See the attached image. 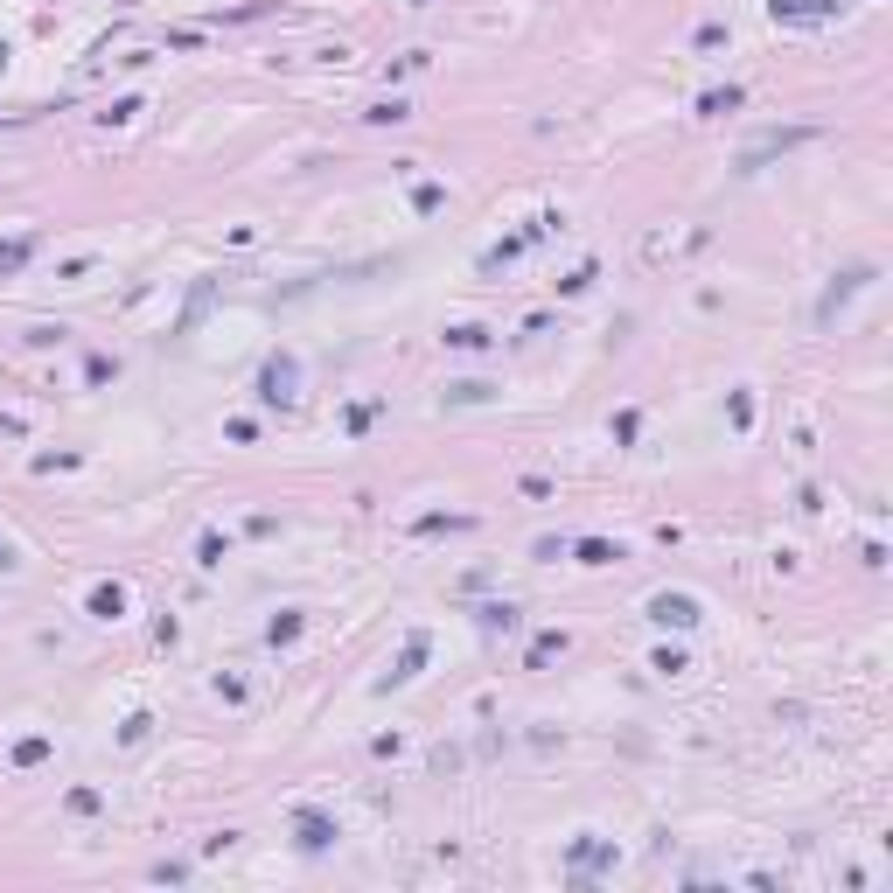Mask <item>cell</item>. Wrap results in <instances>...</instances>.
Wrapping results in <instances>:
<instances>
[{"label":"cell","instance_id":"7c38bea8","mask_svg":"<svg viewBox=\"0 0 893 893\" xmlns=\"http://www.w3.org/2000/svg\"><path fill=\"white\" fill-rule=\"evenodd\" d=\"M447 349H489V328L461 321V328H447Z\"/></svg>","mask_w":893,"mask_h":893},{"label":"cell","instance_id":"44dd1931","mask_svg":"<svg viewBox=\"0 0 893 893\" xmlns=\"http://www.w3.org/2000/svg\"><path fill=\"white\" fill-rule=\"evenodd\" d=\"M0 566H15V552H7V537H0Z\"/></svg>","mask_w":893,"mask_h":893},{"label":"cell","instance_id":"e0dca14e","mask_svg":"<svg viewBox=\"0 0 893 893\" xmlns=\"http://www.w3.org/2000/svg\"><path fill=\"white\" fill-rule=\"evenodd\" d=\"M147 726H154V719H147V712H133V719L119 726V740H126V747H140V740H147Z\"/></svg>","mask_w":893,"mask_h":893},{"label":"cell","instance_id":"8fae6325","mask_svg":"<svg viewBox=\"0 0 893 893\" xmlns=\"http://www.w3.org/2000/svg\"><path fill=\"white\" fill-rule=\"evenodd\" d=\"M363 119H370V126H398V119H412V105H405V99H378Z\"/></svg>","mask_w":893,"mask_h":893},{"label":"cell","instance_id":"5bb4252c","mask_svg":"<svg viewBox=\"0 0 893 893\" xmlns=\"http://www.w3.org/2000/svg\"><path fill=\"white\" fill-rule=\"evenodd\" d=\"M49 754V740L42 733H28V740H15V768H36V761Z\"/></svg>","mask_w":893,"mask_h":893},{"label":"cell","instance_id":"8992f818","mask_svg":"<svg viewBox=\"0 0 893 893\" xmlns=\"http://www.w3.org/2000/svg\"><path fill=\"white\" fill-rule=\"evenodd\" d=\"M803 140H816L810 126H789V133H768V140H761V147H747V154H740V168L754 175V168H761V161H768V154H782V147H803Z\"/></svg>","mask_w":893,"mask_h":893},{"label":"cell","instance_id":"9a60e30c","mask_svg":"<svg viewBox=\"0 0 893 893\" xmlns=\"http://www.w3.org/2000/svg\"><path fill=\"white\" fill-rule=\"evenodd\" d=\"M482 398H496V391L475 384V378H468V384H447V405H482Z\"/></svg>","mask_w":893,"mask_h":893},{"label":"cell","instance_id":"ba28073f","mask_svg":"<svg viewBox=\"0 0 893 893\" xmlns=\"http://www.w3.org/2000/svg\"><path fill=\"white\" fill-rule=\"evenodd\" d=\"M573 552H579V566H615V558H621V545H607V537H579Z\"/></svg>","mask_w":893,"mask_h":893},{"label":"cell","instance_id":"ffe728a7","mask_svg":"<svg viewBox=\"0 0 893 893\" xmlns=\"http://www.w3.org/2000/svg\"><path fill=\"white\" fill-rule=\"evenodd\" d=\"M21 258H28V244H0V273H15Z\"/></svg>","mask_w":893,"mask_h":893},{"label":"cell","instance_id":"30bf717a","mask_svg":"<svg viewBox=\"0 0 893 893\" xmlns=\"http://www.w3.org/2000/svg\"><path fill=\"white\" fill-rule=\"evenodd\" d=\"M91 615H99V621H119L126 615V594H119V587H91Z\"/></svg>","mask_w":893,"mask_h":893},{"label":"cell","instance_id":"277c9868","mask_svg":"<svg viewBox=\"0 0 893 893\" xmlns=\"http://www.w3.org/2000/svg\"><path fill=\"white\" fill-rule=\"evenodd\" d=\"M866 279H873V265H852V273H837V279H831V294L816 300V321H831L837 307H845V300H852L858 286H866Z\"/></svg>","mask_w":893,"mask_h":893},{"label":"cell","instance_id":"ac0fdd59","mask_svg":"<svg viewBox=\"0 0 893 893\" xmlns=\"http://www.w3.org/2000/svg\"><path fill=\"white\" fill-rule=\"evenodd\" d=\"M649 670H663V677H677V670H691V663H684V656H677V649H656V663H649Z\"/></svg>","mask_w":893,"mask_h":893},{"label":"cell","instance_id":"7a4b0ae2","mask_svg":"<svg viewBox=\"0 0 893 893\" xmlns=\"http://www.w3.org/2000/svg\"><path fill=\"white\" fill-rule=\"evenodd\" d=\"M426 649H433V642H426V628H412V636H405V649H398V663L378 677V691H391V684H412L419 663H426Z\"/></svg>","mask_w":893,"mask_h":893},{"label":"cell","instance_id":"4fadbf2b","mask_svg":"<svg viewBox=\"0 0 893 893\" xmlns=\"http://www.w3.org/2000/svg\"><path fill=\"white\" fill-rule=\"evenodd\" d=\"M482 628H489V636H510V628H516V607H510V600L482 607Z\"/></svg>","mask_w":893,"mask_h":893},{"label":"cell","instance_id":"52a82bcc","mask_svg":"<svg viewBox=\"0 0 893 893\" xmlns=\"http://www.w3.org/2000/svg\"><path fill=\"white\" fill-rule=\"evenodd\" d=\"M328 845H336V824L321 810H300V852H328Z\"/></svg>","mask_w":893,"mask_h":893},{"label":"cell","instance_id":"9c48e42d","mask_svg":"<svg viewBox=\"0 0 893 893\" xmlns=\"http://www.w3.org/2000/svg\"><path fill=\"white\" fill-rule=\"evenodd\" d=\"M698 112H705V119H726V112H740V84H726V91H705V99H698Z\"/></svg>","mask_w":893,"mask_h":893},{"label":"cell","instance_id":"6da1fadb","mask_svg":"<svg viewBox=\"0 0 893 893\" xmlns=\"http://www.w3.org/2000/svg\"><path fill=\"white\" fill-rule=\"evenodd\" d=\"M258 398H265V405H294V398H300V363L294 357H265V370H258Z\"/></svg>","mask_w":893,"mask_h":893},{"label":"cell","instance_id":"5b68a950","mask_svg":"<svg viewBox=\"0 0 893 893\" xmlns=\"http://www.w3.org/2000/svg\"><path fill=\"white\" fill-rule=\"evenodd\" d=\"M845 0H768V15L774 21H831Z\"/></svg>","mask_w":893,"mask_h":893},{"label":"cell","instance_id":"2e32d148","mask_svg":"<svg viewBox=\"0 0 893 893\" xmlns=\"http://www.w3.org/2000/svg\"><path fill=\"white\" fill-rule=\"evenodd\" d=\"M558 649H566V636H537V642H531V670H545Z\"/></svg>","mask_w":893,"mask_h":893},{"label":"cell","instance_id":"d6986e66","mask_svg":"<svg viewBox=\"0 0 893 893\" xmlns=\"http://www.w3.org/2000/svg\"><path fill=\"white\" fill-rule=\"evenodd\" d=\"M133 112H140V99H119V105H112V112H99V119H105V126H126V119H133Z\"/></svg>","mask_w":893,"mask_h":893},{"label":"cell","instance_id":"3957f363","mask_svg":"<svg viewBox=\"0 0 893 893\" xmlns=\"http://www.w3.org/2000/svg\"><path fill=\"white\" fill-rule=\"evenodd\" d=\"M649 621H656V628H698V600L691 594H656Z\"/></svg>","mask_w":893,"mask_h":893}]
</instances>
